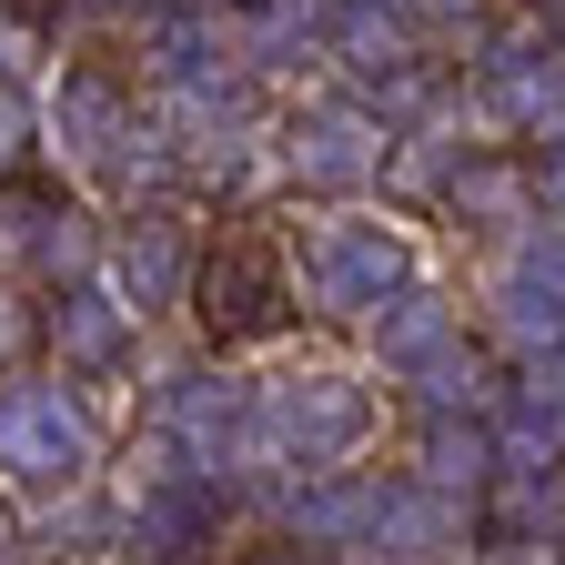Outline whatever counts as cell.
I'll use <instances>...</instances> for the list:
<instances>
[{"instance_id":"52a82bcc","label":"cell","mask_w":565,"mask_h":565,"mask_svg":"<svg viewBox=\"0 0 565 565\" xmlns=\"http://www.w3.org/2000/svg\"><path fill=\"white\" fill-rule=\"evenodd\" d=\"M192 263H202V202H192V192H152V202L102 212V263H92V273H102L152 333L182 323Z\"/></svg>"},{"instance_id":"d6986e66","label":"cell","mask_w":565,"mask_h":565,"mask_svg":"<svg viewBox=\"0 0 565 565\" xmlns=\"http://www.w3.org/2000/svg\"><path fill=\"white\" fill-rule=\"evenodd\" d=\"M61 51H82V41H111L121 31V0H51V21H41Z\"/></svg>"},{"instance_id":"6da1fadb","label":"cell","mask_w":565,"mask_h":565,"mask_svg":"<svg viewBox=\"0 0 565 565\" xmlns=\"http://www.w3.org/2000/svg\"><path fill=\"white\" fill-rule=\"evenodd\" d=\"M243 384H253L243 394V465H294V475L364 465L384 445V414H394V394L364 353H273Z\"/></svg>"},{"instance_id":"4fadbf2b","label":"cell","mask_w":565,"mask_h":565,"mask_svg":"<svg viewBox=\"0 0 565 565\" xmlns=\"http://www.w3.org/2000/svg\"><path fill=\"white\" fill-rule=\"evenodd\" d=\"M92 263H102V202L61 182L51 202H31V223H21V282L51 294V282H82Z\"/></svg>"},{"instance_id":"ba28073f","label":"cell","mask_w":565,"mask_h":565,"mask_svg":"<svg viewBox=\"0 0 565 565\" xmlns=\"http://www.w3.org/2000/svg\"><path fill=\"white\" fill-rule=\"evenodd\" d=\"M31 111H41V162L71 182V192H92L102 152H111V131L131 121V82L111 61H82V51H51V71L31 82Z\"/></svg>"},{"instance_id":"30bf717a","label":"cell","mask_w":565,"mask_h":565,"mask_svg":"<svg viewBox=\"0 0 565 565\" xmlns=\"http://www.w3.org/2000/svg\"><path fill=\"white\" fill-rule=\"evenodd\" d=\"M455 333H465V282H455L445 263H424L414 282H394V294H384L364 323H353V353H364L384 384H404L424 353H445Z\"/></svg>"},{"instance_id":"8fae6325","label":"cell","mask_w":565,"mask_h":565,"mask_svg":"<svg viewBox=\"0 0 565 565\" xmlns=\"http://www.w3.org/2000/svg\"><path fill=\"white\" fill-rule=\"evenodd\" d=\"M364 555H384V565H465L475 555V505H465V494L414 484V475H384Z\"/></svg>"},{"instance_id":"ac0fdd59","label":"cell","mask_w":565,"mask_h":565,"mask_svg":"<svg viewBox=\"0 0 565 565\" xmlns=\"http://www.w3.org/2000/svg\"><path fill=\"white\" fill-rule=\"evenodd\" d=\"M394 11H404V21H414L424 41H435V51L455 61V41H465V31H475V21L494 11V0H394Z\"/></svg>"},{"instance_id":"277c9868","label":"cell","mask_w":565,"mask_h":565,"mask_svg":"<svg viewBox=\"0 0 565 565\" xmlns=\"http://www.w3.org/2000/svg\"><path fill=\"white\" fill-rule=\"evenodd\" d=\"M102 424L82 414V394H71V374H51L41 353H21V364H0V484L21 494V505H41V494H71L102 475Z\"/></svg>"},{"instance_id":"5bb4252c","label":"cell","mask_w":565,"mask_h":565,"mask_svg":"<svg viewBox=\"0 0 565 565\" xmlns=\"http://www.w3.org/2000/svg\"><path fill=\"white\" fill-rule=\"evenodd\" d=\"M404 475L435 484V494H484L494 475V445H484V414H414V445H404Z\"/></svg>"},{"instance_id":"2e32d148","label":"cell","mask_w":565,"mask_h":565,"mask_svg":"<svg viewBox=\"0 0 565 565\" xmlns=\"http://www.w3.org/2000/svg\"><path fill=\"white\" fill-rule=\"evenodd\" d=\"M41 172V111L31 82H0V182H31Z\"/></svg>"},{"instance_id":"ffe728a7","label":"cell","mask_w":565,"mask_h":565,"mask_svg":"<svg viewBox=\"0 0 565 565\" xmlns=\"http://www.w3.org/2000/svg\"><path fill=\"white\" fill-rule=\"evenodd\" d=\"M31 303H41L31 282L0 273V364H21V353H31Z\"/></svg>"},{"instance_id":"8992f818","label":"cell","mask_w":565,"mask_h":565,"mask_svg":"<svg viewBox=\"0 0 565 565\" xmlns=\"http://www.w3.org/2000/svg\"><path fill=\"white\" fill-rule=\"evenodd\" d=\"M273 172H282V192H294V202L374 192V172H384V121L353 102L343 82L273 92Z\"/></svg>"},{"instance_id":"7402d4cb","label":"cell","mask_w":565,"mask_h":565,"mask_svg":"<svg viewBox=\"0 0 565 565\" xmlns=\"http://www.w3.org/2000/svg\"><path fill=\"white\" fill-rule=\"evenodd\" d=\"M11 555H31V505L0 484V565H11Z\"/></svg>"},{"instance_id":"5b68a950","label":"cell","mask_w":565,"mask_h":565,"mask_svg":"<svg viewBox=\"0 0 565 565\" xmlns=\"http://www.w3.org/2000/svg\"><path fill=\"white\" fill-rule=\"evenodd\" d=\"M182 313H192V333L212 353H263L294 323V273H282V233H263V202L233 212V233H202Z\"/></svg>"},{"instance_id":"44dd1931","label":"cell","mask_w":565,"mask_h":565,"mask_svg":"<svg viewBox=\"0 0 565 565\" xmlns=\"http://www.w3.org/2000/svg\"><path fill=\"white\" fill-rule=\"evenodd\" d=\"M21 223H31V192L0 182V273H21Z\"/></svg>"},{"instance_id":"9a60e30c","label":"cell","mask_w":565,"mask_h":565,"mask_svg":"<svg viewBox=\"0 0 565 565\" xmlns=\"http://www.w3.org/2000/svg\"><path fill=\"white\" fill-rule=\"evenodd\" d=\"M494 374H505V364H494V353L475 343V323H465L445 353H424V364H414L404 384H384V394L414 404V414H484V404H494Z\"/></svg>"},{"instance_id":"7c38bea8","label":"cell","mask_w":565,"mask_h":565,"mask_svg":"<svg viewBox=\"0 0 565 565\" xmlns=\"http://www.w3.org/2000/svg\"><path fill=\"white\" fill-rule=\"evenodd\" d=\"M374 494H384V465H323V475H294V494H282L273 535L303 545V555H364V525H374Z\"/></svg>"},{"instance_id":"3957f363","label":"cell","mask_w":565,"mask_h":565,"mask_svg":"<svg viewBox=\"0 0 565 565\" xmlns=\"http://www.w3.org/2000/svg\"><path fill=\"white\" fill-rule=\"evenodd\" d=\"M465 303H475V343L494 364L565 343V233H555V212H525V223L475 243Z\"/></svg>"},{"instance_id":"e0dca14e","label":"cell","mask_w":565,"mask_h":565,"mask_svg":"<svg viewBox=\"0 0 565 565\" xmlns=\"http://www.w3.org/2000/svg\"><path fill=\"white\" fill-rule=\"evenodd\" d=\"M51 51H61V41L21 11V0H0V82H41V71H51Z\"/></svg>"},{"instance_id":"603a6c76","label":"cell","mask_w":565,"mask_h":565,"mask_svg":"<svg viewBox=\"0 0 565 565\" xmlns=\"http://www.w3.org/2000/svg\"><path fill=\"white\" fill-rule=\"evenodd\" d=\"M141 11H162V0H121V21H141Z\"/></svg>"},{"instance_id":"9c48e42d","label":"cell","mask_w":565,"mask_h":565,"mask_svg":"<svg viewBox=\"0 0 565 565\" xmlns=\"http://www.w3.org/2000/svg\"><path fill=\"white\" fill-rule=\"evenodd\" d=\"M141 343H152V323H141L102 273L51 282V294L31 303V353H41L51 374H111V364H141Z\"/></svg>"},{"instance_id":"7a4b0ae2","label":"cell","mask_w":565,"mask_h":565,"mask_svg":"<svg viewBox=\"0 0 565 565\" xmlns=\"http://www.w3.org/2000/svg\"><path fill=\"white\" fill-rule=\"evenodd\" d=\"M424 263H445L424 243V212L384 202V192H343V202H303V223L282 233V273H294V313L323 333H353L394 282H414Z\"/></svg>"},{"instance_id":"cb8c5ba5","label":"cell","mask_w":565,"mask_h":565,"mask_svg":"<svg viewBox=\"0 0 565 565\" xmlns=\"http://www.w3.org/2000/svg\"><path fill=\"white\" fill-rule=\"evenodd\" d=\"M212 11H243V0H212Z\"/></svg>"}]
</instances>
